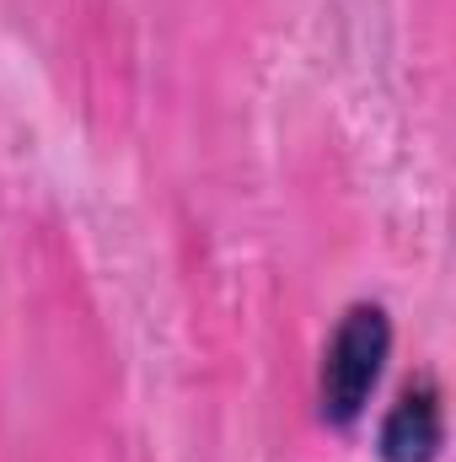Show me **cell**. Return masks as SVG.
Masks as SVG:
<instances>
[{
  "label": "cell",
  "instance_id": "cell-1",
  "mask_svg": "<svg viewBox=\"0 0 456 462\" xmlns=\"http://www.w3.org/2000/svg\"><path fill=\"white\" fill-rule=\"evenodd\" d=\"M387 349H392V323H387V307L376 301H354L339 318L333 339L323 349V371H317V403H323V420L333 425H354L381 382V365H387Z\"/></svg>",
  "mask_w": 456,
  "mask_h": 462
},
{
  "label": "cell",
  "instance_id": "cell-2",
  "mask_svg": "<svg viewBox=\"0 0 456 462\" xmlns=\"http://www.w3.org/2000/svg\"><path fill=\"white\" fill-rule=\"evenodd\" d=\"M446 441V409H441V387L430 376L408 382L397 393V403L381 420V457L387 462H435Z\"/></svg>",
  "mask_w": 456,
  "mask_h": 462
}]
</instances>
